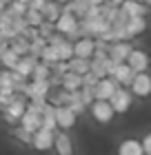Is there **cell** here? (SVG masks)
<instances>
[{
    "label": "cell",
    "instance_id": "26",
    "mask_svg": "<svg viewBox=\"0 0 151 155\" xmlns=\"http://www.w3.org/2000/svg\"><path fill=\"white\" fill-rule=\"evenodd\" d=\"M107 58H109V55H107ZM107 58H91L89 60V71H93L98 78L109 75L107 73Z\"/></svg>",
    "mask_w": 151,
    "mask_h": 155
},
{
    "label": "cell",
    "instance_id": "43",
    "mask_svg": "<svg viewBox=\"0 0 151 155\" xmlns=\"http://www.w3.org/2000/svg\"><path fill=\"white\" fill-rule=\"evenodd\" d=\"M5 7H7V2H5V0H0V11H5Z\"/></svg>",
    "mask_w": 151,
    "mask_h": 155
},
{
    "label": "cell",
    "instance_id": "25",
    "mask_svg": "<svg viewBox=\"0 0 151 155\" xmlns=\"http://www.w3.org/2000/svg\"><path fill=\"white\" fill-rule=\"evenodd\" d=\"M0 91L16 93L13 91V69H0Z\"/></svg>",
    "mask_w": 151,
    "mask_h": 155
},
{
    "label": "cell",
    "instance_id": "31",
    "mask_svg": "<svg viewBox=\"0 0 151 155\" xmlns=\"http://www.w3.org/2000/svg\"><path fill=\"white\" fill-rule=\"evenodd\" d=\"M25 18H27V22L33 25V27H38L42 20H45V16H42V9H33V7H29V9H27Z\"/></svg>",
    "mask_w": 151,
    "mask_h": 155
},
{
    "label": "cell",
    "instance_id": "7",
    "mask_svg": "<svg viewBox=\"0 0 151 155\" xmlns=\"http://www.w3.org/2000/svg\"><path fill=\"white\" fill-rule=\"evenodd\" d=\"M53 140H56V131L40 126L38 131H33L31 146H33L36 151H51V149H53Z\"/></svg>",
    "mask_w": 151,
    "mask_h": 155
},
{
    "label": "cell",
    "instance_id": "30",
    "mask_svg": "<svg viewBox=\"0 0 151 155\" xmlns=\"http://www.w3.org/2000/svg\"><path fill=\"white\" fill-rule=\"evenodd\" d=\"M47 45H49V40H47V38H42V36L33 38V40H31V45H29V53H31V55H36V58H40L42 49H45Z\"/></svg>",
    "mask_w": 151,
    "mask_h": 155
},
{
    "label": "cell",
    "instance_id": "34",
    "mask_svg": "<svg viewBox=\"0 0 151 155\" xmlns=\"http://www.w3.org/2000/svg\"><path fill=\"white\" fill-rule=\"evenodd\" d=\"M53 31H56V25L49 22V20H42V22L38 25V33H40L42 38H47V40H49V36H51Z\"/></svg>",
    "mask_w": 151,
    "mask_h": 155
},
{
    "label": "cell",
    "instance_id": "12",
    "mask_svg": "<svg viewBox=\"0 0 151 155\" xmlns=\"http://www.w3.org/2000/svg\"><path fill=\"white\" fill-rule=\"evenodd\" d=\"M93 51H96V40L91 36H80L78 40H74V55L78 58H93Z\"/></svg>",
    "mask_w": 151,
    "mask_h": 155
},
{
    "label": "cell",
    "instance_id": "4",
    "mask_svg": "<svg viewBox=\"0 0 151 155\" xmlns=\"http://www.w3.org/2000/svg\"><path fill=\"white\" fill-rule=\"evenodd\" d=\"M27 102H29V97H27L25 93H16V95H13V100L9 102V107L2 111L5 122L7 124H18L20 117H22V113L27 111Z\"/></svg>",
    "mask_w": 151,
    "mask_h": 155
},
{
    "label": "cell",
    "instance_id": "13",
    "mask_svg": "<svg viewBox=\"0 0 151 155\" xmlns=\"http://www.w3.org/2000/svg\"><path fill=\"white\" fill-rule=\"evenodd\" d=\"M53 151H56V153H60V155H71V153H74V142H71L69 131H64V129H56Z\"/></svg>",
    "mask_w": 151,
    "mask_h": 155
},
{
    "label": "cell",
    "instance_id": "41",
    "mask_svg": "<svg viewBox=\"0 0 151 155\" xmlns=\"http://www.w3.org/2000/svg\"><path fill=\"white\" fill-rule=\"evenodd\" d=\"M107 2H109V5H116V7H120L122 2H125V0H107Z\"/></svg>",
    "mask_w": 151,
    "mask_h": 155
},
{
    "label": "cell",
    "instance_id": "22",
    "mask_svg": "<svg viewBox=\"0 0 151 155\" xmlns=\"http://www.w3.org/2000/svg\"><path fill=\"white\" fill-rule=\"evenodd\" d=\"M29 45H31V40H27L22 33H18L16 38L9 40V47H11L18 55H27V53H29Z\"/></svg>",
    "mask_w": 151,
    "mask_h": 155
},
{
    "label": "cell",
    "instance_id": "32",
    "mask_svg": "<svg viewBox=\"0 0 151 155\" xmlns=\"http://www.w3.org/2000/svg\"><path fill=\"white\" fill-rule=\"evenodd\" d=\"M40 60L47 62V64H53V62L58 60V51H56V47L53 45H47L45 49H42V53H40Z\"/></svg>",
    "mask_w": 151,
    "mask_h": 155
},
{
    "label": "cell",
    "instance_id": "5",
    "mask_svg": "<svg viewBox=\"0 0 151 155\" xmlns=\"http://www.w3.org/2000/svg\"><path fill=\"white\" fill-rule=\"evenodd\" d=\"M131 93L138 100H149L151 97V73L149 71H138L131 82Z\"/></svg>",
    "mask_w": 151,
    "mask_h": 155
},
{
    "label": "cell",
    "instance_id": "23",
    "mask_svg": "<svg viewBox=\"0 0 151 155\" xmlns=\"http://www.w3.org/2000/svg\"><path fill=\"white\" fill-rule=\"evenodd\" d=\"M56 51H58V60H71L74 58V40H62L58 45H53Z\"/></svg>",
    "mask_w": 151,
    "mask_h": 155
},
{
    "label": "cell",
    "instance_id": "3",
    "mask_svg": "<svg viewBox=\"0 0 151 155\" xmlns=\"http://www.w3.org/2000/svg\"><path fill=\"white\" fill-rule=\"evenodd\" d=\"M133 100H136V97L131 93V89L122 87V84L116 89V93L109 97V102H111L113 111H116V115H127L129 111H131V107H133Z\"/></svg>",
    "mask_w": 151,
    "mask_h": 155
},
{
    "label": "cell",
    "instance_id": "38",
    "mask_svg": "<svg viewBox=\"0 0 151 155\" xmlns=\"http://www.w3.org/2000/svg\"><path fill=\"white\" fill-rule=\"evenodd\" d=\"M49 84H51V89H60L62 87V73H53L49 75Z\"/></svg>",
    "mask_w": 151,
    "mask_h": 155
},
{
    "label": "cell",
    "instance_id": "10",
    "mask_svg": "<svg viewBox=\"0 0 151 155\" xmlns=\"http://www.w3.org/2000/svg\"><path fill=\"white\" fill-rule=\"evenodd\" d=\"M56 122H58V129L71 131L78 124V115L69 109V104H62V107H56Z\"/></svg>",
    "mask_w": 151,
    "mask_h": 155
},
{
    "label": "cell",
    "instance_id": "14",
    "mask_svg": "<svg viewBox=\"0 0 151 155\" xmlns=\"http://www.w3.org/2000/svg\"><path fill=\"white\" fill-rule=\"evenodd\" d=\"M149 29V22H147V16H129V22H127V33H129V40H136L138 36H142Z\"/></svg>",
    "mask_w": 151,
    "mask_h": 155
},
{
    "label": "cell",
    "instance_id": "1",
    "mask_svg": "<svg viewBox=\"0 0 151 155\" xmlns=\"http://www.w3.org/2000/svg\"><path fill=\"white\" fill-rule=\"evenodd\" d=\"M56 31H60L64 33L69 40H78L80 38V18L76 16V13H71V11H64L58 16V20H56Z\"/></svg>",
    "mask_w": 151,
    "mask_h": 155
},
{
    "label": "cell",
    "instance_id": "45",
    "mask_svg": "<svg viewBox=\"0 0 151 155\" xmlns=\"http://www.w3.org/2000/svg\"><path fill=\"white\" fill-rule=\"evenodd\" d=\"M140 2H147V0H140Z\"/></svg>",
    "mask_w": 151,
    "mask_h": 155
},
{
    "label": "cell",
    "instance_id": "33",
    "mask_svg": "<svg viewBox=\"0 0 151 155\" xmlns=\"http://www.w3.org/2000/svg\"><path fill=\"white\" fill-rule=\"evenodd\" d=\"M69 109L74 111V113H76L78 117H82V115H84V111H87L89 107H87V104H84V102L80 100V97H74V100L69 102Z\"/></svg>",
    "mask_w": 151,
    "mask_h": 155
},
{
    "label": "cell",
    "instance_id": "6",
    "mask_svg": "<svg viewBox=\"0 0 151 155\" xmlns=\"http://www.w3.org/2000/svg\"><path fill=\"white\" fill-rule=\"evenodd\" d=\"M49 93H51V84L49 80H29V87H27V97L31 102L45 104Z\"/></svg>",
    "mask_w": 151,
    "mask_h": 155
},
{
    "label": "cell",
    "instance_id": "36",
    "mask_svg": "<svg viewBox=\"0 0 151 155\" xmlns=\"http://www.w3.org/2000/svg\"><path fill=\"white\" fill-rule=\"evenodd\" d=\"M49 67H51L53 73H62L64 75V73L69 71V60H56L53 64H49Z\"/></svg>",
    "mask_w": 151,
    "mask_h": 155
},
{
    "label": "cell",
    "instance_id": "9",
    "mask_svg": "<svg viewBox=\"0 0 151 155\" xmlns=\"http://www.w3.org/2000/svg\"><path fill=\"white\" fill-rule=\"evenodd\" d=\"M120 87V82L116 80L113 75H105V78H100L98 84L93 89H96V97L98 100H109V97L116 93V89Z\"/></svg>",
    "mask_w": 151,
    "mask_h": 155
},
{
    "label": "cell",
    "instance_id": "16",
    "mask_svg": "<svg viewBox=\"0 0 151 155\" xmlns=\"http://www.w3.org/2000/svg\"><path fill=\"white\" fill-rule=\"evenodd\" d=\"M113 78H116L122 87H131V82L136 78V71H133V67L129 64V62H120L118 69H116V73H113Z\"/></svg>",
    "mask_w": 151,
    "mask_h": 155
},
{
    "label": "cell",
    "instance_id": "35",
    "mask_svg": "<svg viewBox=\"0 0 151 155\" xmlns=\"http://www.w3.org/2000/svg\"><path fill=\"white\" fill-rule=\"evenodd\" d=\"M80 97H82V102L89 107V104L96 100V89H93V87H84V84H82V89H80Z\"/></svg>",
    "mask_w": 151,
    "mask_h": 155
},
{
    "label": "cell",
    "instance_id": "21",
    "mask_svg": "<svg viewBox=\"0 0 151 155\" xmlns=\"http://www.w3.org/2000/svg\"><path fill=\"white\" fill-rule=\"evenodd\" d=\"M62 87L67 89V91H78V89H82V75L69 69V71L62 75Z\"/></svg>",
    "mask_w": 151,
    "mask_h": 155
},
{
    "label": "cell",
    "instance_id": "18",
    "mask_svg": "<svg viewBox=\"0 0 151 155\" xmlns=\"http://www.w3.org/2000/svg\"><path fill=\"white\" fill-rule=\"evenodd\" d=\"M20 126H25L27 131H38L40 126H42V115L40 113H36V111H29L27 109L25 113H22V117H20V122H18Z\"/></svg>",
    "mask_w": 151,
    "mask_h": 155
},
{
    "label": "cell",
    "instance_id": "40",
    "mask_svg": "<svg viewBox=\"0 0 151 155\" xmlns=\"http://www.w3.org/2000/svg\"><path fill=\"white\" fill-rule=\"evenodd\" d=\"M45 2H47V0H29V7H33V9H42Z\"/></svg>",
    "mask_w": 151,
    "mask_h": 155
},
{
    "label": "cell",
    "instance_id": "11",
    "mask_svg": "<svg viewBox=\"0 0 151 155\" xmlns=\"http://www.w3.org/2000/svg\"><path fill=\"white\" fill-rule=\"evenodd\" d=\"M127 62L133 67V71H136V73H138V71H149V67H151V55L145 51V49L133 47V51L129 53Z\"/></svg>",
    "mask_w": 151,
    "mask_h": 155
},
{
    "label": "cell",
    "instance_id": "44",
    "mask_svg": "<svg viewBox=\"0 0 151 155\" xmlns=\"http://www.w3.org/2000/svg\"><path fill=\"white\" fill-rule=\"evenodd\" d=\"M58 2H60V5H67V2H71V0H58Z\"/></svg>",
    "mask_w": 151,
    "mask_h": 155
},
{
    "label": "cell",
    "instance_id": "20",
    "mask_svg": "<svg viewBox=\"0 0 151 155\" xmlns=\"http://www.w3.org/2000/svg\"><path fill=\"white\" fill-rule=\"evenodd\" d=\"M60 13H62V5L58 0H47L45 7H42V16H45V20H49V22H56Z\"/></svg>",
    "mask_w": 151,
    "mask_h": 155
},
{
    "label": "cell",
    "instance_id": "24",
    "mask_svg": "<svg viewBox=\"0 0 151 155\" xmlns=\"http://www.w3.org/2000/svg\"><path fill=\"white\" fill-rule=\"evenodd\" d=\"M18 60H20V55H18L16 51H13L11 47H7V49H5V53L0 55V64H2L5 69H16Z\"/></svg>",
    "mask_w": 151,
    "mask_h": 155
},
{
    "label": "cell",
    "instance_id": "19",
    "mask_svg": "<svg viewBox=\"0 0 151 155\" xmlns=\"http://www.w3.org/2000/svg\"><path fill=\"white\" fill-rule=\"evenodd\" d=\"M38 60H40V58H36V55H31V53L20 55V60H18V64H16L13 71H18V73L27 75V78H31V71H33V67L38 64Z\"/></svg>",
    "mask_w": 151,
    "mask_h": 155
},
{
    "label": "cell",
    "instance_id": "2",
    "mask_svg": "<svg viewBox=\"0 0 151 155\" xmlns=\"http://www.w3.org/2000/svg\"><path fill=\"white\" fill-rule=\"evenodd\" d=\"M89 113L93 117V122L100 124V126H109L113 120H116V111H113L109 100H98L96 97V100L89 104Z\"/></svg>",
    "mask_w": 151,
    "mask_h": 155
},
{
    "label": "cell",
    "instance_id": "27",
    "mask_svg": "<svg viewBox=\"0 0 151 155\" xmlns=\"http://www.w3.org/2000/svg\"><path fill=\"white\" fill-rule=\"evenodd\" d=\"M49 75H51V67H49L47 62L38 60V64H36L33 71H31V80H49Z\"/></svg>",
    "mask_w": 151,
    "mask_h": 155
},
{
    "label": "cell",
    "instance_id": "15",
    "mask_svg": "<svg viewBox=\"0 0 151 155\" xmlns=\"http://www.w3.org/2000/svg\"><path fill=\"white\" fill-rule=\"evenodd\" d=\"M118 153L120 155H145V149H142V142L138 137H127L118 144Z\"/></svg>",
    "mask_w": 151,
    "mask_h": 155
},
{
    "label": "cell",
    "instance_id": "42",
    "mask_svg": "<svg viewBox=\"0 0 151 155\" xmlns=\"http://www.w3.org/2000/svg\"><path fill=\"white\" fill-rule=\"evenodd\" d=\"M91 5H102V2H107V0H89Z\"/></svg>",
    "mask_w": 151,
    "mask_h": 155
},
{
    "label": "cell",
    "instance_id": "28",
    "mask_svg": "<svg viewBox=\"0 0 151 155\" xmlns=\"http://www.w3.org/2000/svg\"><path fill=\"white\" fill-rule=\"evenodd\" d=\"M69 69H71V71H76V73H80V75H84V73L89 71V60L74 55V58L69 60Z\"/></svg>",
    "mask_w": 151,
    "mask_h": 155
},
{
    "label": "cell",
    "instance_id": "29",
    "mask_svg": "<svg viewBox=\"0 0 151 155\" xmlns=\"http://www.w3.org/2000/svg\"><path fill=\"white\" fill-rule=\"evenodd\" d=\"M13 137L18 140V142H22L27 146H31V137H33V133L31 131H27L25 126H20V124H13Z\"/></svg>",
    "mask_w": 151,
    "mask_h": 155
},
{
    "label": "cell",
    "instance_id": "37",
    "mask_svg": "<svg viewBox=\"0 0 151 155\" xmlns=\"http://www.w3.org/2000/svg\"><path fill=\"white\" fill-rule=\"evenodd\" d=\"M98 80H100V78L93 73V71H87V73L82 75V84H84V87H96Z\"/></svg>",
    "mask_w": 151,
    "mask_h": 155
},
{
    "label": "cell",
    "instance_id": "8",
    "mask_svg": "<svg viewBox=\"0 0 151 155\" xmlns=\"http://www.w3.org/2000/svg\"><path fill=\"white\" fill-rule=\"evenodd\" d=\"M133 40H116L109 45V58L116 62H127L129 53L133 51Z\"/></svg>",
    "mask_w": 151,
    "mask_h": 155
},
{
    "label": "cell",
    "instance_id": "17",
    "mask_svg": "<svg viewBox=\"0 0 151 155\" xmlns=\"http://www.w3.org/2000/svg\"><path fill=\"white\" fill-rule=\"evenodd\" d=\"M120 7L127 11V16H147V13H151V7L147 2H140V0H125Z\"/></svg>",
    "mask_w": 151,
    "mask_h": 155
},
{
    "label": "cell",
    "instance_id": "39",
    "mask_svg": "<svg viewBox=\"0 0 151 155\" xmlns=\"http://www.w3.org/2000/svg\"><path fill=\"white\" fill-rule=\"evenodd\" d=\"M140 142H142V149H145V155H151V131L142 135Z\"/></svg>",
    "mask_w": 151,
    "mask_h": 155
}]
</instances>
